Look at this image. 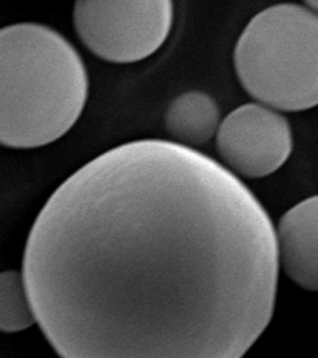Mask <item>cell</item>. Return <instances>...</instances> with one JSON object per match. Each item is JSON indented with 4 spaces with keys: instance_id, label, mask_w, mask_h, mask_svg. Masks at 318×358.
Masks as SVG:
<instances>
[{
    "instance_id": "cell-1",
    "label": "cell",
    "mask_w": 318,
    "mask_h": 358,
    "mask_svg": "<svg viewBox=\"0 0 318 358\" xmlns=\"http://www.w3.org/2000/svg\"><path fill=\"white\" fill-rule=\"evenodd\" d=\"M279 270L275 226L241 179L149 138L55 190L22 271L60 358H243L272 318Z\"/></svg>"
},
{
    "instance_id": "cell-2",
    "label": "cell",
    "mask_w": 318,
    "mask_h": 358,
    "mask_svg": "<svg viewBox=\"0 0 318 358\" xmlns=\"http://www.w3.org/2000/svg\"><path fill=\"white\" fill-rule=\"evenodd\" d=\"M87 69L76 48L48 25L0 30V142L32 150L62 138L82 116Z\"/></svg>"
},
{
    "instance_id": "cell-3",
    "label": "cell",
    "mask_w": 318,
    "mask_h": 358,
    "mask_svg": "<svg viewBox=\"0 0 318 358\" xmlns=\"http://www.w3.org/2000/svg\"><path fill=\"white\" fill-rule=\"evenodd\" d=\"M233 66L256 102L281 112L318 106V13L280 3L254 15L234 48Z\"/></svg>"
},
{
    "instance_id": "cell-4",
    "label": "cell",
    "mask_w": 318,
    "mask_h": 358,
    "mask_svg": "<svg viewBox=\"0 0 318 358\" xmlns=\"http://www.w3.org/2000/svg\"><path fill=\"white\" fill-rule=\"evenodd\" d=\"M72 20L80 42L113 64L144 60L163 47L174 22L169 0H80Z\"/></svg>"
},
{
    "instance_id": "cell-5",
    "label": "cell",
    "mask_w": 318,
    "mask_h": 358,
    "mask_svg": "<svg viewBox=\"0 0 318 358\" xmlns=\"http://www.w3.org/2000/svg\"><path fill=\"white\" fill-rule=\"evenodd\" d=\"M215 142L222 164L238 178L272 175L293 150L291 126L283 112L256 101L222 119Z\"/></svg>"
},
{
    "instance_id": "cell-6",
    "label": "cell",
    "mask_w": 318,
    "mask_h": 358,
    "mask_svg": "<svg viewBox=\"0 0 318 358\" xmlns=\"http://www.w3.org/2000/svg\"><path fill=\"white\" fill-rule=\"evenodd\" d=\"M275 234L279 267L298 287L318 291V195L287 210Z\"/></svg>"
},
{
    "instance_id": "cell-7",
    "label": "cell",
    "mask_w": 318,
    "mask_h": 358,
    "mask_svg": "<svg viewBox=\"0 0 318 358\" xmlns=\"http://www.w3.org/2000/svg\"><path fill=\"white\" fill-rule=\"evenodd\" d=\"M222 122L216 100L201 91L178 95L164 114V126L172 141L194 150L216 138Z\"/></svg>"
},
{
    "instance_id": "cell-8",
    "label": "cell",
    "mask_w": 318,
    "mask_h": 358,
    "mask_svg": "<svg viewBox=\"0 0 318 358\" xmlns=\"http://www.w3.org/2000/svg\"><path fill=\"white\" fill-rule=\"evenodd\" d=\"M35 324L37 316L23 271H4L0 277V329L16 333Z\"/></svg>"
},
{
    "instance_id": "cell-9",
    "label": "cell",
    "mask_w": 318,
    "mask_h": 358,
    "mask_svg": "<svg viewBox=\"0 0 318 358\" xmlns=\"http://www.w3.org/2000/svg\"><path fill=\"white\" fill-rule=\"evenodd\" d=\"M305 4L318 13V1H308Z\"/></svg>"
}]
</instances>
